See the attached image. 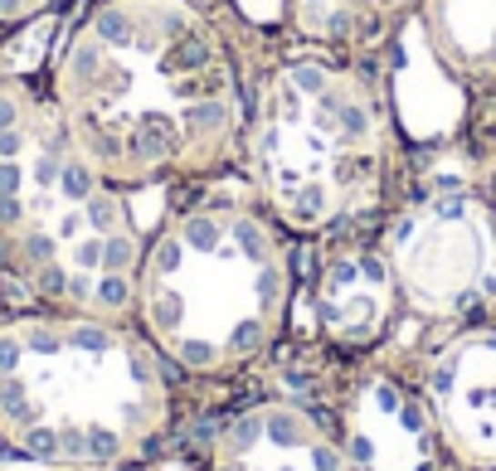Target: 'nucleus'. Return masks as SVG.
I'll return each instance as SVG.
<instances>
[{"mask_svg": "<svg viewBox=\"0 0 496 471\" xmlns=\"http://www.w3.org/2000/svg\"><path fill=\"white\" fill-rule=\"evenodd\" d=\"M54 107L117 185H166L244 151L234 54L195 0H97L54 64Z\"/></svg>", "mask_w": 496, "mask_h": 471, "instance_id": "nucleus-1", "label": "nucleus"}, {"mask_svg": "<svg viewBox=\"0 0 496 471\" xmlns=\"http://www.w3.org/2000/svg\"><path fill=\"white\" fill-rule=\"evenodd\" d=\"M0 267L54 311L132 316L141 234L54 97L0 78Z\"/></svg>", "mask_w": 496, "mask_h": 471, "instance_id": "nucleus-2", "label": "nucleus"}, {"mask_svg": "<svg viewBox=\"0 0 496 471\" xmlns=\"http://www.w3.org/2000/svg\"><path fill=\"white\" fill-rule=\"evenodd\" d=\"M171 418L147 331L93 311H39L0 326V437L59 471H107L141 456Z\"/></svg>", "mask_w": 496, "mask_h": 471, "instance_id": "nucleus-3", "label": "nucleus"}, {"mask_svg": "<svg viewBox=\"0 0 496 471\" xmlns=\"http://www.w3.org/2000/svg\"><path fill=\"white\" fill-rule=\"evenodd\" d=\"M292 302V263L268 209L205 199L176 209L141 248L132 316L186 375H234L273 350Z\"/></svg>", "mask_w": 496, "mask_h": 471, "instance_id": "nucleus-4", "label": "nucleus"}, {"mask_svg": "<svg viewBox=\"0 0 496 471\" xmlns=\"http://www.w3.org/2000/svg\"><path fill=\"white\" fill-rule=\"evenodd\" d=\"M244 161L282 228L326 234L385 199L400 146L375 83L346 64L288 59L258 83Z\"/></svg>", "mask_w": 496, "mask_h": 471, "instance_id": "nucleus-5", "label": "nucleus"}, {"mask_svg": "<svg viewBox=\"0 0 496 471\" xmlns=\"http://www.w3.org/2000/svg\"><path fill=\"white\" fill-rule=\"evenodd\" d=\"M400 306L423 321H462L496 302V209L462 185H433L394 209L380 238Z\"/></svg>", "mask_w": 496, "mask_h": 471, "instance_id": "nucleus-6", "label": "nucleus"}, {"mask_svg": "<svg viewBox=\"0 0 496 471\" xmlns=\"http://www.w3.org/2000/svg\"><path fill=\"white\" fill-rule=\"evenodd\" d=\"M423 404L443 452L472 471H496V331H462L433 350Z\"/></svg>", "mask_w": 496, "mask_h": 471, "instance_id": "nucleus-7", "label": "nucleus"}, {"mask_svg": "<svg viewBox=\"0 0 496 471\" xmlns=\"http://www.w3.org/2000/svg\"><path fill=\"white\" fill-rule=\"evenodd\" d=\"M209 471H356L336 433L297 404H253L215 433Z\"/></svg>", "mask_w": 496, "mask_h": 471, "instance_id": "nucleus-8", "label": "nucleus"}, {"mask_svg": "<svg viewBox=\"0 0 496 471\" xmlns=\"http://www.w3.org/2000/svg\"><path fill=\"white\" fill-rule=\"evenodd\" d=\"M341 442L356 471H438V447H443L423 394L404 389L390 375L356 384Z\"/></svg>", "mask_w": 496, "mask_h": 471, "instance_id": "nucleus-9", "label": "nucleus"}, {"mask_svg": "<svg viewBox=\"0 0 496 471\" xmlns=\"http://www.w3.org/2000/svg\"><path fill=\"white\" fill-rule=\"evenodd\" d=\"M400 306L390 258L380 244H341L321 263L317 277V316L336 346H370Z\"/></svg>", "mask_w": 496, "mask_h": 471, "instance_id": "nucleus-10", "label": "nucleus"}, {"mask_svg": "<svg viewBox=\"0 0 496 471\" xmlns=\"http://www.w3.org/2000/svg\"><path fill=\"white\" fill-rule=\"evenodd\" d=\"M419 25L448 78L467 93H496V0H419Z\"/></svg>", "mask_w": 496, "mask_h": 471, "instance_id": "nucleus-11", "label": "nucleus"}, {"mask_svg": "<svg viewBox=\"0 0 496 471\" xmlns=\"http://www.w3.org/2000/svg\"><path fill=\"white\" fill-rule=\"evenodd\" d=\"M288 15L317 45H365L380 30V0H288Z\"/></svg>", "mask_w": 496, "mask_h": 471, "instance_id": "nucleus-12", "label": "nucleus"}, {"mask_svg": "<svg viewBox=\"0 0 496 471\" xmlns=\"http://www.w3.org/2000/svg\"><path fill=\"white\" fill-rule=\"evenodd\" d=\"M54 0H0V25H20V20H35L39 10H49Z\"/></svg>", "mask_w": 496, "mask_h": 471, "instance_id": "nucleus-13", "label": "nucleus"}, {"mask_svg": "<svg viewBox=\"0 0 496 471\" xmlns=\"http://www.w3.org/2000/svg\"><path fill=\"white\" fill-rule=\"evenodd\" d=\"M107 471H127V466H107Z\"/></svg>", "mask_w": 496, "mask_h": 471, "instance_id": "nucleus-14", "label": "nucleus"}]
</instances>
